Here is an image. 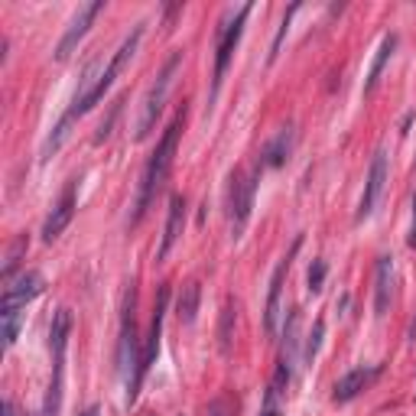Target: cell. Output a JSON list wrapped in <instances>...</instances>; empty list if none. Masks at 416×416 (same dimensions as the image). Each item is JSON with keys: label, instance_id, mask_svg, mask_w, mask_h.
I'll use <instances>...</instances> for the list:
<instances>
[{"label": "cell", "instance_id": "obj_30", "mask_svg": "<svg viewBox=\"0 0 416 416\" xmlns=\"http://www.w3.org/2000/svg\"><path fill=\"white\" fill-rule=\"evenodd\" d=\"M82 416H98V407H88V410H85V413H82Z\"/></svg>", "mask_w": 416, "mask_h": 416}, {"label": "cell", "instance_id": "obj_9", "mask_svg": "<svg viewBox=\"0 0 416 416\" xmlns=\"http://www.w3.org/2000/svg\"><path fill=\"white\" fill-rule=\"evenodd\" d=\"M143 27H147V23H137V27L131 29V36H127V39L121 43V46H117L114 59L107 62V68L101 72V82H98V91H95V101H101L104 91H107V88L114 85V78L121 75L124 66H127V62L133 59V52H137V46H140V39H143Z\"/></svg>", "mask_w": 416, "mask_h": 416}, {"label": "cell", "instance_id": "obj_20", "mask_svg": "<svg viewBox=\"0 0 416 416\" xmlns=\"http://www.w3.org/2000/svg\"><path fill=\"white\" fill-rule=\"evenodd\" d=\"M23 251H27V237H17V241L10 244V251H7L3 270H0V276H3V283H10V280H13V270H17V264H20V257H23Z\"/></svg>", "mask_w": 416, "mask_h": 416}, {"label": "cell", "instance_id": "obj_16", "mask_svg": "<svg viewBox=\"0 0 416 416\" xmlns=\"http://www.w3.org/2000/svg\"><path fill=\"white\" fill-rule=\"evenodd\" d=\"M290 150H293V131H290V127H283V131L276 133L274 140L264 147V160H260V163H264V166H274V170H276V166H283V163L290 160Z\"/></svg>", "mask_w": 416, "mask_h": 416}, {"label": "cell", "instance_id": "obj_11", "mask_svg": "<svg viewBox=\"0 0 416 416\" xmlns=\"http://www.w3.org/2000/svg\"><path fill=\"white\" fill-rule=\"evenodd\" d=\"M75 189H78V182L72 179L66 186V192H62V199H59L56 208H52V215L46 218V225H43V241H46V244H52V241L68 228L72 215H75Z\"/></svg>", "mask_w": 416, "mask_h": 416}, {"label": "cell", "instance_id": "obj_4", "mask_svg": "<svg viewBox=\"0 0 416 416\" xmlns=\"http://www.w3.org/2000/svg\"><path fill=\"white\" fill-rule=\"evenodd\" d=\"M247 13H251V3H244V7L237 10V13H231V17L221 23V29H218V56H215V91L221 88V78H225L228 72V62H231V52L237 49V43H241V33H244V20Z\"/></svg>", "mask_w": 416, "mask_h": 416}, {"label": "cell", "instance_id": "obj_22", "mask_svg": "<svg viewBox=\"0 0 416 416\" xmlns=\"http://www.w3.org/2000/svg\"><path fill=\"white\" fill-rule=\"evenodd\" d=\"M296 10H299V3H293V7L286 10L283 23H280V29H276V36H274V46H270V62H276V56H280V46H283L286 33H290V23H293V13H296Z\"/></svg>", "mask_w": 416, "mask_h": 416}, {"label": "cell", "instance_id": "obj_26", "mask_svg": "<svg viewBox=\"0 0 416 416\" xmlns=\"http://www.w3.org/2000/svg\"><path fill=\"white\" fill-rule=\"evenodd\" d=\"M231 322H235V306L228 303L225 312H221V332H218V339H221V351L231 348Z\"/></svg>", "mask_w": 416, "mask_h": 416}, {"label": "cell", "instance_id": "obj_23", "mask_svg": "<svg viewBox=\"0 0 416 416\" xmlns=\"http://www.w3.org/2000/svg\"><path fill=\"white\" fill-rule=\"evenodd\" d=\"M121 111H124V98H117V101L111 104V114L101 121V127H98V133H95V143H104L107 137H111V127H114V121L121 117Z\"/></svg>", "mask_w": 416, "mask_h": 416}, {"label": "cell", "instance_id": "obj_17", "mask_svg": "<svg viewBox=\"0 0 416 416\" xmlns=\"http://www.w3.org/2000/svg\"><path fill=\"white\" fill-rule=\"evenodd\" d=\"M68 332H72V312L59 309L56 315H52V325H49V345H52V355H66Z\"/></svg>", "mask_w": 416, "mask_h": 416}, {"label": "cell", "instance_id": "obj_21", "mask_svg": "<svg viewBox=\"0 0 416 416\" xmlns=\"http://www.w3.org/2000/svg\"><path fill=\"white\" fill-rule=\"evenodd\" d=\"M0 322H3V348H13L23 325V312H0Z\"/></svg>", "mask_w": 416, "mask_h": 416}, {"label": "cell", "instance_id": "obj_15", "mask_svg": "<svg viewBox=\"0 0 416 416\" xmlns=\"http://www.w3.org/2000/svg\"><path fill=\"white\" fill-rule=\"evenodd\" d=\"M394 49H397V36H394V33H390V36H384V39H380L378 56H374V62H371L368 82H364V95H374V88H378L380 75H384V66H387V59L394 56Z\"/></svg>", "mask_w": 416, "mask_h": 416}, {"label": "cell", "instance_id": "obj_24", "mask_svg": "<svg viewBox=\"0 0 416 416\" xmlns=\"http://www.w3.org/2000/svg\"><path fill=\"white\" fill-rule=\"evenodd\" d=\"M325 274H329V267H325V260H312V264H309V274H306L309 293H319L322 283H325Z\"/></svg>", "mask_w": 416, "mask_h": 416}, {"label": "cell", "instance_id": "obj_29", "mask_svg": "<svg viewBox=\"0 0 416 416\" xmlns=\"http://www.w3.org/2000/svg\"><path fill=\"white\" fill-rule=\"evenodd\" d=\"M3 416H13V403L10 400H3Z\"/></svg>", "mask_w": 416, "mask_h": 416}, {"label": "cell", "instance_id": "obj_12", "mask_svg": "<svg viewBox=\"0 0 416 416\" xmlns=\"http://www.w3.org/2000/svg\"><path fill=\"white\" fill-rule=\"evenodd\" d=\"M394 299V257H378L374 267V315H387Z\"/></svg>", "mask_w": 416, "mask_h": 416}, {"label": "cell", "instance_id": "obj_1", "mask_svg": "<svg viewBox=\"0 0 416 416\" xmlns=\"http://www.w3.org/2000/svg\"><path fill=\"white\" fill-rule=\"evenodd\" d=\"M179 131H182V114L170 124V127H166V133H163V140H160V147H156V153H153L150 163L143 166L140 186H137V199H133L131 225H137V221H140V218L147 215V208H150L153 195L160 192V186L166 182V176H170L172 153H176V140H179Z\"/></svg>", "mask_w": 416, "mask_h": 416}, {"label": "cell", "instance_id": "obj_2", "mask_svg": "<svg viewBox=\"0 0 416 416\" xmlns=\"http://www.w3.org/2000/svg\"><path fill=\"white\" fill-rule=\"evenodd\" d=\"M117 371L127 380V403L137 400L143 380V355H140V339H137V322H133V290L124 306V325H121V345H117Z\"/></svg>", "mask_w": 416, "mask_h": 416}, {"label": "cell", "instance_id": "obj_7", "mask_svg": "<svg viewBox=\"0 0 416 416\" xmlns=\"http://www.w3.org/2000/svg\"><path fill=\"white\" fill-rule=\"evenodd\" d=\"M104 10L101 0H91V3H85V7H78V13L72 17V23H68V29L62 33V39H59V46H56V59L59 62H66L72 52L78 49V43L85 39V33L91 29V23H95V17Z\"/></svg>", "mask_w": 416, "mask_h": 416}, {"label": "cell", "instance_id": "obj_14", "mask_svg": "<svg viewBox=\"0 0 416 416\" xmlns=\"http://www.w3.org/2000/svg\"><path fill=\"white\" fill-rule=\"evenodd\" d=\"M182 221H186V199H182V195H172V199H170V218H166V231H163V241H160V251H156V260H163V257L172 251V244L179 241Z\"/></svg>", "mask_w": 416, "mask_h": 416}, {"label": "cell", "instance_id": "obj_13", "mask_svg": "<svg viewBox=\"0 0 416 416\" xmlns=\"http://www.w3.org/2000/svg\"><path fill=\"white\" fill-rule=\"evenodd\" d=\"M380 374V364H374V368H355L348 371L341 380H335V387H332V400L335 403H348V400H355L361 394V390L368 387L371 380Z\"/></svg>", "mask_w": 416, "mask_h": 416}, {"label": "cell", "instance_id": "obj_6", "mask_svg": "<svg viewBox=\"0 0 416 416\" xmlns=\"http://www.w3.org/2000/svg\"><path fill=\"white\" fill-rule=\"evenodd\" d=\"M257 172H260V170H254L251 176L235 172V179H231V235H235V237H241V231H244V225H247V218H251V208H254Z\"/></svg>", "mask_w": 416, "mask_h": 416}, {"label": "cell", "instance_id": "obj_28", "mask_svg": "<svg viewBox=\"0 0 416 416\" xmlns=\"http://www.w3.org/2000/svg\"><path fill=\"white\" fill-rule=\"evenodd\" d=\"M260 416H280V410H276V407H264V413H260Z\"/></svg>", "mask_w": 416, "mask_h": 416}, {"label": "cell", "instance_id": "obj_8", "mask_svg": "<svg viewBox=\"0 0 416 416\" xmlns=\"http://www.w3.org/2000/svg\"><path fill=\"white\" fill-rule=\"evenodd\" d=\"M384 186H387V153L378 150L374 153V160H371V170H368V179H364V195H361L358 202V221H364V218L378 208L380 195H384Z\"/></svg>", "mask_w": 416, "mask_h": 416}, {"label": "cell", "instance_id": "obj_31", "mask_svg": "<svg viewBox=\"0 0 416 416\" xmlns=\"http://www.w3.org/2000/svg\"><path fill=\"white\" fill-rule=\"evenodd\" d=\"M27 416H33V413H27Z\"/></svg>", "mask_w": 416, "mask_h": 416}, {"label": "cell", "instance_id": "obj_19", "mask_svg": "<svg viewBox=\"0 0 416 416\" xmlns=\"http://www.w3.org/2000/svg\"><path fill=\"white\" fill-rule=\"evenodd\" d=\"M296 329H299V312H290V322H286V348H283V358H280V364H286V368L293 371L296 364Z\"/></svg>", "mask_w": 416, "mask_h": 416}, {"label": "cell", "instance_id": "obj_3", "mask_svg": "<svg viewBox=\"0 0 416 416\" xmlns=\"http://www.w3.org/2000/svg\"><path fill=\"white\" fill-rule=\"evenodd\" d=\"M179 66H182V52H172V56L166 59V66L160 68V75L153 78V85L147 88L143 104H140V117H137V124H133V140H147V137L153 133L156 117L163 114V104H166V95H170L172 78H176Z\"/></svg>", "mask_w": 416, "mask_h": 416}, {"label": "cell", "instance_id": "obj_27", "mask_svg": "<svg viewBox=\"0 0 416 416\" xmlns=\"http://www.w3.org/2000/svg\"><path fill=\"white\" fill-rule=\"evenodd\" d=\"M410 244H416V199H413V235H410Z\"/></svg>", "mask_w": 416, "mask_h": 416}, {"label": "cell", "instance_id": "obj_32", "mask_svg": "<svg viewBox=\"0 0 416 416\" xmlns=\"http://www.w3.org/2000/svg\"><path fill=\"white\" fill-rule=\"evenodd\" d=\"M215 416H218V413H215Z\"/></svg>", "mask_w": 416, "mask_h": 416}, {"label": "cell", "instance_id": "obj_5", "mask_svg": "<svg viewBox=\"0 0 416 416\" xmlns=\"http://www.w3.org/2000/svg\"><path fill=\"white\" fill-rule=\"evenodd\" d=\"M46 290V280L39 270H23L20 276H13L7 286H3V296H0V312H23L27 303H33L39 293Z\"/></svg>", "mask_w": 416, "mask_h": 416}, {"label": "cell", "instance_id": "obj_18", "mask_svg": "<svg viewBox=\"0 0 416 416\" xmlns=\"http://www.w3.org/2000/svg\"><path fill=\"white\" fill-rule=\"evenodd\" d=\"M199 299H202V286L195 283V280L182 286V296H179V306H176V315H179L186 325H192V322H195V315H199Z\"/></svg>", "mask_w": 416, "mask_h": 416}, {"label": "cell", "instance_id": "obj_10", "mask_svg": "<svg viewBox=\"0 0 416 416\" xmlns=\"http://www.w3.org/2000/svg\"><path fill=\"white\" fill-rule=\"evenodd\" d=\"M299 251V237H296L293 251L276 264L274 276H270V293H267V309H264V329L267 335H276V325H280V296H283V280H286V270H290V260H293V254Z\"/></svg>", "mask_w": 416, "mask_h": 416}, {"label": "cell", "instance_id": "obj_25", "mask_svg": "<svg viewBox=\"0 0 416 416\" xmlns=\"http://www.w3.org/2000/svg\"><path fill=\"white\" fill-rule=\"evenodd\" d=\"M322 335H325V322L315 319V325H312V335L309 341H306V361H315V355H319V345H322Z\"/></svg>", "mask_w": 416, "mask_h": 416}]
</instances>
